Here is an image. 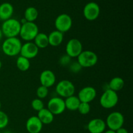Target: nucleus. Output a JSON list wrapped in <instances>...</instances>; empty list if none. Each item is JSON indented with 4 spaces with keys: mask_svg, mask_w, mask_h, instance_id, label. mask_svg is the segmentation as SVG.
<instances>
[{
    "mask_svg": "<svg viewBox=\"0 0 133 133\" xmlns=\"http://www.w3.org/2000/svg\"><path fill=\"white\" fill-rule=\"evenodd\" d=\"M21 25L22 23L19 20L10 18L3 22L1 29L3 36L6 38L18 37L20 32Z\"/></svg>",
    "mask_w": 133,
    "mask_h": 133,
    "instance_id": "2",
    "label": "nucleus"
},
{
    "mask_svg": "<svg viewBox=\"0 0 133 133\" xmlns=\"http://www.w3.org/2000/svg\"><path fill=\"white\" fill-rule=\"evenodd\" d=\"M31 107L34 110L39 112L43 109H44V103L42 99L39 98H35L31 101Z\"/></svg>",
    "mask_w": 133,
    "mask_h": 133,
    "instance_id": "26",
    "label": "nucleus"
},
{
    "mask_svg": "<svg viewBox=\"0 0 133 133\" xmlns=\"http://www.w3.org/2000/svg\"><path fill=\"white\" fill-rule=\"evenodd\" d=\"M100 14V7L95 2H89L83 9V15L88 21H94Z\"/></svg>",
    "mask_w": 133,
    "mask_h": 133,
    "instance_id": "11",
    "label": "nucleus"
},
{
    "mask_svg": "<svg viewBox=\"0 0 133 133\" xmlns=\"http://www.w3.org/2000/svg\"><path fill=\"white\" fill-rule=\"evenodd\" d=\"M39 49L33 42H26L22 44L20 51V56L30 60L35 58L38 55Z\"/></svg>",
    "mask_w": 133,
    "mask_h": 133,
    "instance_id": "12",
    "label": "nucleus"
},
{
    "mask_svg": "<svg viewBox=\"0 0 133 133\" xmlns=\"http://www.w3.org/2000/svg\"><path fill=\"white\" fill-rule=\"evenodd\" d=\"M83 51V44L78 39H70L66 44V54L71 58H77Z\"/></svg>",
    "mask_w": 133,
    "mask_h": 133,
    "instance_id": "10",
    "label": "nucleus"
},
{
    "mask_svg": "<svg viewBox=\"0 0 133 133\" xmlns=\"http://www.w3.org/2000/svg\"><path fill=\"white\" fill-rule=\"evenodd\" d=\"M0 133H1V131H0Z\"/></svg>",
    "mask_w": 133,
    "mask_h": 133,
    "instance_id": "36",
    "label": "nucleus"
},
{
    "mask_svg": "<svg viewBox=\"0 0 133 133\" xmlns=\"http://www.w3.org/2000/svg\"><path fill=\"white\" fill-rule=\"evenodd\" d=\"M58 62L62 66H68L71 62V58L68 55L64 54L60 57Z\"/></svg>",
    "mask_w": 133,
    "mask_h": 133,
    "instance_id": "30",
    "label": "nucleus"
},
{
    "mask_svg": "<svg viewBox=\"0 0 133 133\" xmlns=\"http://www.w3.org/2000/svg\"><path fill=\"white\" fill-rule=\"evenodd\" d=\"M124 122L125 119L123 114L119 112L114 111L108 115L105 123L109 129L116 131L121 127H123Z\"/></svg>",
    "mask_w": 133,
    "mask_h": 133,
    "instance_id": "7",
    "label": "nucleus"
},
{
    "mask_svg": "<svg viewBox=\"0 0 133 133\" xmlns=\"http://www.w3.org/2000/svg\"><path fill=\"white\" fill-rule=\"evenodd\" d=\"M1 101H0V110H1Z\"/></svg>",
    "mask_w": 133,
    "mask_h": 133,
    "instance_id": "35",
    "label": "nucleus"
},
{
    "mask_svg": "<svg viewBox=\"0 0 133 133\" xmlns=\"http://www.w3.org/2000/svg\"><path fill=\"white\" fill-rule=\"evenodd\" d=\"M36 94L37 98L43 99L47 97V96L49 94V88L45 87H44V86L40 85L36 89Z\"/></svg>",
    "mask_w": 133,
    "mask_h": 133,
    "instance_id": "25",
    "label": "nucleus"
},
{
    "mask_svg": "<svg viewBox=\"0 0 133 133\" xmlns=\"http://www.w3.org/2000/svg\"><path fill=\"white\" fill-rule=\"evenodd\" d=\"M116 133H129V132L125 128L121 127L120 129H118L117 131H116Z\"/></svg>",
    "mask_w": 133,
    "mask_h": 133,
    "instance_id": "31",
    "label": "nucleus"
},
{
    "mask_svg": "<svg viewBox=\"0 0 133 133\" xmlns=\"http://www.w3.org/2000/svg\"><path fill=\"white\" fill-rule=\"evenodd\" d=\"M3 35L2 31H1V27H0V41H1V39L3 38Z\"/></svg>",
    "mask_w": 133,
    "mask_h": 133,
    "instance_id": "33",
    "label": "nucleus"
},
{
    "mask_svg": "<svg viewBox=\"0 0 133 133\" xmlns=\"http://www.w3.org/2000/svg\"><path fill=\"white\" fill-rule=\"evenodd\" d=\"M106 127V123L101 118H94L91 119L87 125V129L90 133H103Z\"/></svg>",
    "mask_w": 133,
    "mask_h": 133,
    "instance_id": "16",
    "label": "nucleus"
},
{
    "mask_svg": "<svg viewBox=\"0 0 133 133\" xmlns=\"http://www.w3.org/2000/svg\"><path fill=\"white\" fill-rule=\"evenodd\" d=\"M97 96V91L96 88L92 87H83L78 93V98L81 102L90 103L96 99Z\"/></svg>",
    "mask_w": 133,
    "mask_h": 133,
    "instance_id": "13",
    "label": "nucleus"
},
{
    "mask_svg": "<svg viewBox=\"0 0 133 133\" xmlns=\"http://www.w3.org/2000/svg\"><path fill=\"white\" fill-rule=\"evenodd\" d=\"M9 118L5 112L0 110V130L5 128L8 125Z\"/></svg>",
    "mask_w": 133,
    "mask_h": 133,
    "instance_id": "28",
    "label": "nucleus"
},
{
    "mask_svg": "<svg viewBox=\"0 0 133 133\" xmlns=\"http://www.w3.org/2000/svg\"><path fill=\"white\" fill-rule=\"evenodd\" d=\"M55 90L60 97L66 99L75 94V87L72 82L64 79L57 83Z\"/></svg>",
    "mask_w": 133,
    "mask_h": 133,
    "instance_id": "6",
    "label": "nucleus"
},
{
    "mask_svg": "<svg viewBox=\"0 0 133 133\" xmlns=\"http://www.w3.org/2000/svg\"><path fill=\"white\" fill-rule=\"evenodd\" d=\"M33 41V42L39 49L46 48L49 45L48 35L44 32H38Z\"/></svg>",
    "mask_w": 133,
    "mask_h": 133,
    "instance_id": "21",
    "label": "nucleus"
},
{
    "mask_svg": "<svg viewBox=\"0 0 133 133\" xmlns=\"http://www.w3.org/2000/svg\"><path fill=\"white\" fill-rule=\"evenodd\" d=\"M68 67L69 70L73 74H78V73L80 72L81 70L83 68L77 61L71 62L70 64L68 66Z\"/></svg>",
    "mask_w": 133,
    "mask_h": 133,
    "instance_id": "29",
    "label": "nucleus"
},
{
    "mask_svg": "<svg viewBox=\"0 0 133 133\" xmlns=\"http://www.w3.org/2000/svg\"><path fill=\"white\" fill-rule=\"evenodd\" d=\"M14 13V7L9 3H3L0 5V20L6 21L11 18Z\"/></svg>",
    "mask_w": 133,
    "mask_h": 133,
    "instance_id": "17",
    "label": "nucleus"
},
{
    "mask_svg": "<svg viewBox=\"0 0 133 133\" xmlns=\"http://www.w3.org/2000/svg\"><path fill=\"white\" fill-rule=\"evenodd\" d=\"M91 110V107L90 103H88L81 102L79 107H78L77 111L80 113L81 115H87L90 113Z\"/></svg>",
    "mask_w": 133,
    "mask_h": 133,
    "instance_id": "27",
    "label": "nucleus"
},
{
    "mask_svg": "<svg viewBox=\"0 0 133 133\" xmlns=\"http://www.w3.org/2000/svg\"><path fill=\"white\" fill-rule=\"evenodd\" d=\"M64 103L66 109H68L70 111H75V110H77L78 107L81 103V101L77 96L73 95V96H70V97L65 99Z\"/></svg>",
    "mask_w": 133,
    "mask_h": 133,
    "instance_id": "20",
    "label": "nucleus"
},
{
    "mask_svg": "<svg viewBox=\"0 0 133 133\" xmlns=\"http://www.w3.org/2000/svg\"><path fill=\"white\" fill-rule=\"evenodd\" d=\"M37 117L43 125H49L53 122L55 116L47 108H44L38 112Z\"/></svg>",
    "mask_w": 133,
    "mask_h": 133,
    "instance_id": "19",
    "label": "nucleus"
},
{
    "mask_svg": "<svg viewBox=\"0 0 133 133\" xmlns=\"http://www.w3.org/2000/svg\"><path fill=\"white\" fill-rule=\"evenodd\" d=\"M119 101L118 93L110 89H107L99 99L100 105L104 109H110L116 106Z\"/></svg>",
    "mask_w": 133,
    "mask_h": 133,
    "instance_id": "4",
    "label": "nucleus"
},
{
    "mask_svg": "<svg viewBox=\"0 0 133 133\" xmlns=\"http://www.w3.org/2000/svg\"><path fill=\"white\" fill-rule=\"evenodd\" d=\"M48 36L49 45L52 47L59 46L64 40V34L57 30L51 32Z\"/></svg>",
    "mask_w": 133,
    "mask_h": 133,
    "instance_id": "18",
    "label": "nucleus"
},
{
    "mask_svg": "<svg viewBox=\"0 0 133 133\" xmlns=\"http://www.w3.org/2000/svg\"><path fill=\"white\" fill-rule=\"evenodd\" d=\"M1 67H2V62H1V60H0V69L1 68Z\"/></svg>",
    "mask_w": 133,
    "mask_h": 133,
    "instance_id": "34",
    "label": "nucleus"
},
{
    "mask_svg": "<svg viewBox=\"0 0 133 133\" xmlns=\"http://www.w3.org/2000/svg\"><path fill=\"white\" fill-rule=\"evenodd\" d=\"M25 127L29 133H40L42 130L43 124L37 116H33L27 119Z\"/></svg>",
    "mask_w": 133,
    "mask_h": 133,
    "instance_id": "15",
    "label": "nucleus"
},
{
    "mask_svg": "<svg viewBox=\"0 0 133 133\" xmlns=\"http://www.w3.org/2000/svg\"><path fill=\"white\" fill-rule=\"evenodd\" d=\"M73 22L71 16L67 14H61L56 18L55 20V26L56 30L64 33L71 29Z\"/></svg>",
    "mask_w": 133,
    "mask_h": 133,
    "instance_id": "8",
    "label": "nucleus"
},
{
    "mask_svg": "<svg viewBox=\"0 0 133 133\" xmlns=\"http://www.w3.org/2000/svg\"><path fill=\"white\" fill-rule=\"evenodd\" d=\"M16 67L19 71H26L30 68L31 63H30V60L19 56L17 58L16 62Z\"/></svg>",
    "mask_w": 133,
    "mask_h": 133,
    "instance_id": "24",
    "label": "nucleus"
},
{
    "mask_svg": "<svg viewBox=\"0 0 133 133\" xmlns=\"http://www.w3.org/2000/svg\"><path fill=\"white\" fill-rule=\"evenodd\" d=\"M22 43L18 37L6 38L1 46L2 51L8 57H15L20 53Z\"/></svg>",
    "mask_w": 133,
    "mask_h": 133,
    "instance_id": "1",
    "label": "nucleus"
},
{
    "mask_svg": "<svg viewBox=\"0 0 133 133\" xmlns=\"http://www.w3.org/2000/svg\"><path fill=\"white\" fill-rule=\"evenodd\" d=\"M124 80L120 77H115L110 81L109 83V89L117 92L124 87Z\"/></svg>",
    "mask_w": 133,
    "mask_h": 133,
    "instance_id": "22",
    "label": "nucleus"
},
{
    "mask_svg": "<svg viewBox=\"0 0 133 133\" xmlns=\"http://www.w3.org/2000/svg\"><path fill=\"white\" fill-rule=\"evenodd\" d=\"M103 133H116V131H112V130L109 129V130H107V131H104Z\"/></svg>",
    "mask_w": 133,
    "mask_h": 133,
    "instance_id": "32",
    "label": "nucleus"
},
{
    "mask_svg": "<svg viewBox=\"0 0 133 133\" xmlns=\"http://www.w3.org/2000/svg\"><path fill=\"white\" fill-rule=\"evenodd\" d=\"M47 109L54 116L62 114L66 110L64 99L61 97H53L48 102Z\"/></svg>",
    "mask_w": 133,
    "mask_h": 133,
    "instance_id": "9",
    "label": "nucleus"
},
{
    "mask_svg": "<svg viewBox=\"0 0 133 133\" xmlns=\"http://www.w3.org/2000/svg\"><path fill=\"white\" fill-rule=\"evenodd\" d=\"M39 80L42 86L49 88L55 84L56 75L51 70H45L40 74Z\"/></svg>",
    "mask_w": 133,
    "mask_h": 133,
    "instance_id": "14",
    "label": "nucleus"
},
{
    "mask_svg": "<svg viewBox=\"0 0 133 133\" xmlns=\"http://www.w3.org/2000/svg\"><path fill=\"white\" fill-rule=\"evenodd\" d=\"M38 16V12L35 7L29 6L27 8L24 12V19L27 22H35Z\"/></svg>",
    "mask_w": 133,
    "mask_h": 133,
    "instance_id": "23",
    "label": "nucleus"
},
{
    "mask_svg": "<svg viewBox=\"0 0 133 133\" xmlns=\"http://www.w3.org/2000/svg\"><path fill=\"white\" fill-rule=\"evenodd\" d=\"M77 62L83 68H92L97 64L98 57L95 52L90 50L83 51L77 57Z\"/></svg>",
    "mask_w": 133,
    "mask_h": 133,
    "instance_id": "5",
    "label": "nucleus"
},
{
    "mask_svg": "<svg viewBox=\"0 0 133 133\" xmlns=\"http://www.w3.org/2000/svg\"><path fill=\"white\" fill-rule=\"evenodd\" d=\"M39 32V28L35 22L22 23L19 36L25 42H32Z\"/></svg>",
    "mask_w": 133,
    "mask_h": 133,
    "instance_id": "3",
    "label": "nucleus"
}]
</instances>
